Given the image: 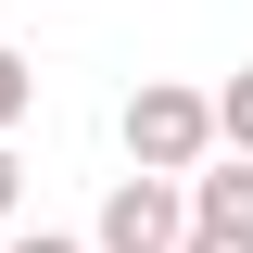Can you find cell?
<instances>
[{
    "label": "cell",
    "instance_id": "1",
    "mask_svg": "<svg viewBox=\"0 0 253 253\" xmlns=\"http://www.w3.org/2000/svg\"><path fill=\"white\" fill-rule=\"evenodd\" d=\"M203 152H215V101L203 89H165L152 76V89L126 101V165H139V177H190Z\"/></svg>",
    "mask_w": 253,
    "mask_h": 253
},
{
    "label": "cell",
    "instance_id": "2",
    "mask_svg": "<svg viewBox=\"0 0 253 253\" xmlns=\"http://www.w3.org/2000/svg\"><path fill=\"white\" fill-rule=\"evenodd\" d=\"M190 241V203H177V177H139L126 165L114 190H101V228H89V253H177Z\"/></svg>",
    "mask_w": 253,
    "mask_h": 253
},
{
    "label": "cell",
    "instance_id": "3",
    "mask_svg": "<svg viewBox=\"0 0 253 253\" xmlns=\"http://www.w3.org/2000/svg\"><path fill=\"white\" fill-rule=\"evenodd\" d=\"M177 203H190V241H253V165L241 152H228V165H190Z\"/></svg>",
    "mask_w": 253,
    "mask_h": 253
},
{
    "label": "cell",
    "instance_id": "4",
    "mask_svg": "<svg viewBox=\"0 0 253 253\" xmlns=\"http://www.w3.org/2000/svg\"><path fill=\"white\" fill-rule=\"evenodd\" d=\"M203 101H215V152H241V165H253V63L228 76V89H203Z\"/></svg>",
    "mask_w": 253,
    "mask_h": 253
},
{
    "label": "cell",
    "instance_id": "5",
    "mask_svg": "<svg viewBox=\"0 0 253 253\" xmlns=\"http://www.w3.org/2000/svg\"><path fill=\"white\" fill-rule=\"evenodd\" d=\"M26 101H38V63L13 51V38H0V139H13V126H26Z\"/></svg>",
    "mask_w": 253,
    "mask_h": 253
},
{
    "label": "cell",
    "instance_id": "6",
    "mask_svg": "<svg viewBox=\"0 0 253 253\" xmlns=\"http://www.w3.org/2000/svg\"><path fill=\"white\" fill-rule=\"evenodd\" d=\"M13 203H26V165H13V139H0V228H13Z\"/></svg>",
    "mask_w": 253,
    "mask_h": 253
},
{
    "label": "cell",
    "instance_id": "7",
    "mask_svg": "<svg viewBox=\"0 0 253 253\" xmlns=\"http://www.w3.org/2000/svg\"><path fill=\"white\" fill-rule=\"evenodd\" d=\"M13 253H89V241H63V228H26V241H13Z\"/></svg>",
    "mask_w": 253,
    "mask_h": 253
},
{
    "label": "cell",
    "instance_id": "8",
    "mask_svg": "<svg viewBox=\"0 0 253 253\" xmlns=\"http://www.w3.org/2000/svg\"><path fill=\"white\" fill-rule=\"evenodd\" d=\"M177 253H253V241H177Z\"/></svg>",
    "mask_w": 253,
    "mask_h": 253
}]
</instances>
